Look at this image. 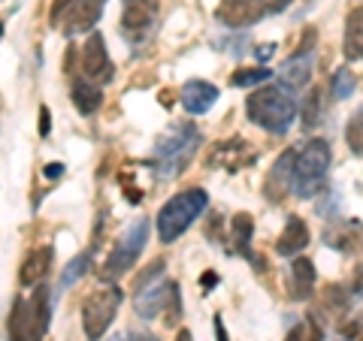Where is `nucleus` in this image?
Segmentation results:
<instances>
[{
	"label": "nucleus",
	"mask_w": 363,
	"mask_h": 341,
	"mask_svg": "<svg viewBox=\"0 0 363 341\" xmlns=\"http://www.w3.org/2000/svg\"><path fill=\"white\" fill-rule=\"evenodd\" d=\"M245 112L260 130L267 133H288L297 121V100H294V91L288 85H267L255 91L245 103Z\"/></svg>",
	"instance_id": "nucleus-1"
},
{
	"label": "nucleus",
	"mask_w": 363,
	"mask_h": 341,
	"mask_svg": "<svg viewBox=\"0 0 363 341\" xmlns=\"http://www.w3.org/2000/svg\"><path fill=\"white\" fill-rule=\"evenodd\" d=\"M327 169H330V142L312 139L294 151L291 161V193L303 200L318 197L327 187Z\"/></svg>",
	"instance_id": "nucleus-2"
},
{
	"label": "nucleus",
	"mask_w": 363,
	"mask_h": 341,
	"mask_svg": "<svg viewBox=\"0 0 363 341\" xmlns=\"http://www.w3.org/2000/svg\"><path fill=\"white\" fill-rule=\"evenodd\" d=\"M197 149H200V130L194 124H188V121L173 124L155 145L157 178H176L179 173H185V166L197 154Z\"/></svg>",
	"instance_id": "nucleus-3"
},
{
	"label": "nucleus",
	"mask_w": 363,
	"mask_h": 341,
	"mask_svg": "<svg viewBox=\"0 0 363 341\" xmlns=\"http://www.w3.org/2000/svg\"><path fill=\"white\" fill-rule=\"evenodd\" d=\"M52 320V293L37 284L30 296H16L9 311V341H43Z\"/></svg>",
	"instance_id": "nucleus-4"
},
{
	"label": "nucleus",
	"mask_w": 363,
	"mask_h": 341,
	"mask_svg": "<svg viewBox=\"0 0 363 341\" xmlns=\"http://www.w3.org/2000/svg\"><path fill=\"white\" fill-rule=\"evenodd\" d=\"M209 206V193L203 187H188L176 193L173 200L164 202V209L157 212V238L167 245H173L182 233H188V226L194 224Z\"/></svg>",
	"instance_id": "nucleus-5"
},
{
	"label": "nucleus",
	"mask_w": 363,
	"mask_h": 341,
	"mask_svg": "<svg viewBox=\"0 0 363 341\" xmlns=\"http://www.w3.org/2000/svg\"><path fill=\"white\" fill-rule=\"evenodd\" d=\"M145 242H149V221L130 224L128 230H124V236L116 242V248L109 251L104 269H100V278L104 281H118L121 275H128V272L136 266L140 254L145 251Z\"/></svg>",
	"instance_id": "nucleus-6"
},
{
	"label": "nucleus",
	"mask_w": 363,
	"mask_h": 341,
	"mask_svg": "<svg viewBox=\"0 0 363 341\" xmlns=\"http://www.w3.org/2000/svg\"><path fill=\"white\" fill-rule=\"evenodd\" d=\"M118 305H121V290L118 287L94 290L85 299V305H82V329H85L88 341H100L106 335L109 323L116 320V314H118Z\"/></svg>",
	"instance_id": "nucleus-7"
},
{
	"label": "nucleus",
	"mask_w": 363,
	"mask_h": 341,
	"mask_svg": "<svg viewBox=\"0 0 363 341\" xmlns=\"http://www.w3.org/2000/svg\"><path fill=\"white\" fill-rule=\"evenodd\" d=\"M121 33L130 42H143L155 28L157 18V0H121Z\"/></svg>",
	"instance_id": "nucleus-8"
},
{
	"label": "nucleus",
	"mask_w": 363,
	"mask_h": 341,
	"mask_svg": "<svg viewBox=\"0 0 363 341\" xmlns=\"http://www.w3.org/2000/svg\"><path fill=\"white\" fill-rule=\"evenodd\" d=\"M79 58H82V79L94 85H106L112 79V61H109V52H106V42L100 33H91L85 40L82 52H79Z\"/></svg>",
	"instance_id": "nucleus-9"
},
{
	"label": "nucleus",
	"mask_w": 363,
	"mask_h": 341,
	"mask_svg": "<svg viewBox=\"0 0 363 341\" xmlns=\"http://www.w3.org/2000/svg\"><path fill=\"white\" fill-rule=\"evenodd\" d=\"M104 6H106V0H73L61 21L64 33L67 37H76V33H82V30H91L100 21V16H104Z\"/></svg>",
	"instance_id": "nucleus-10"
},
{
	"label": "nucleus",
	"mask_w": 363,
	"mask_h": 341,
	"mask_svg": "<svg viewBox=\"0 0 363 341\" xmlns=\"http://www.w3.org/2000/svg\"><path fill=\"white\" fill-rule=\"evenodd\" d=\"M176 293V284L173 281H161V284H152V287H145L136 293V299H133V308L140 317H145V320H152V317L157 314H164L167 311V305H169V296Z\"/></svg>",
	"instance_id": "nucleus-11"
},
{
	"label": "nucleus",
	"mask_w": 363,
	"mask_h": 341,
	"mask_svg": "<svg viewBox=\"0 0 363 341\" xmlns=\"http://www.w3.org/2000/svg\"><path fill=\"white\" fill-rule=\"evenodd\" d=\"M215 103H218V88L212 82L194 79V82L182 85V109L191 112V115H203V112H209Z\"/></svg>",
	"instance_id": "nucleus-12"
},
{
	"label": "nucleus",
	"mask_w": 363,
	"mask_h": 341,
	"mask_svg": "<svg viewBox=\"0 0 363 341\" xmlns=\"http://www.w3.org/2000/svg\"><path fill=\"white\" fill-rule=\"evenodd\" d=\"M306 245H309V226H306L303 218L291 214L285 224V233H281L276 242V251H279V257H297V254H303Z\"/></svg>",
	"instance_id": "nucleus-13"
},
{
	"label": "nucleus",
	"mask_w": 363,
	"mask_h": 341,
	"mask_svg": "<svg viewBox=\"0 0 363 341\" xmlns=\"http://www.w3.org/2000/svg\"><path fill=\"white\" fill-rule=\"evenodd\" d=\"M52 260H55L52 245L37 248V251H33V254L25 260V266H21L18 281L25 284V287H37V284H43V278L52 272Z\"/></svg>",
	"instance_id": "nucleus-14"
},
{
	"label": "nucleus",
	"mask_w": 363,
	"mask_h": 341,
	"mask_svg": "<svg viewBox=\"0 0 363 341\" xmlns=\"http://www.w3.org/2000/svg\"><path fill=\"white\" fill-rule=\"evenodd\" d=\"M309 76H312V52H294L279 70L281 85H288L291 91L303 88L306 82H309Z\"/></svg>",
	"instance_id": "nucleus-15"
},
{
	"label": "nucleus",
	"mask_w": 363,
	"mask_h": 341,
	"mask_svg": "<svg viewBox=\"0 0 363 341\" xmlns=\"http://www.w3.org/2000/svg\"><path fill=\"white\" fill-rule=\"evenodd\" d=\"M70 97H73V106L79 115H94L104 106V91H100V85L88 82V79H76L70 88Z\"/></svg>",
	"instance_id": "nucleus-16"
},
{
	"label": "nucleus",
	"mask_w": 363,
	"mask_h": 341,
	"mask_svg": "<svg viewBox=\"0 0 363 341\" xmlns=\"http://www.w3.org/2000/svg\"><path fill=\"white\" fill-rule=\"evenodd\" d=\"M342 52L348 61H363V6H354L345 18Z\"/></svg>",
	"instance_id": "nucleus-17"
},
{
	"label": "nucleus",
	"mask_w": 363,
	"mask_h": 341,
	"mask_svg": "<svg viewBox=\"0 0 363 341\" xmlns=\"http://www.w3.org/2000/svg\"><path fill=\"white\" fill-rule=\"evenodd\" d=\"M315 290V263L312 260H294L291 263V296L294 299H309Z\"/></svg>",
	"instance_id": "nucleus-18"
},
{
	"label": "nucleus",
	"mask_w": 363,
	"mask_h": 341,
	"mask_svg": "<svg viewBox=\"0 0 363 341\" xmlns=\"http://www.w3.org/2000/svg\"><path fill=\"white\" fill-rule=\"evenodd\" d=\"M291 161H294V149L281 154L279 161H276V166H272V173L267 178L269 200H279V197H285V193L291 190Z\"/></svg>",
	"instance_id": "nucleus-19"
},
{
	"label": "nucleus",
	"mask_w": 363,
	"mask_h": 341,
	"mask_svg": "<svg viewBox=\"0 0 363 341\" xmlns=\"http://www.w3.org/2000/svg\"><path fill=\"white\" fill-rule=\"evenodd\" d=\"M321 115H324V97H321V88H312L309 94L303 97V112H300L303 130H315L318 124H321Z\"/></svg>",
	"instance_id": "nucleus-20"
},
{
	"label": "nucleus",
	"mask_w": 363,
	"mask_h": 341,
	"mask_svg": "<svg viewBox=\"0 0 363 341\" xmlns=\"http://www.w3.org/2000/svg\"><path fill=\"white\" fill-rule=\"evenodd\" d=\"M230 233H233V242H236V251H240L242 257H248V260H255V254H252V233H255V224H252V218L248 214H236V218L230 221Z\"/></svg>",
	"instance_id": "nucleus-21"
},
{
	"label": "nucleus",
	"mask_w": 363,
	"mask_h": 341,
	"mask_svg": "<svg viewBox=\"0 0 363 341\" xmlns=\"http://www.w3.org/2000/svg\"><path fill=\"white\" fill-rule=\"evenodd\" d=\"M324 338V329H321V323L315 320V317H306L303 323H297L288 333V338L285 341H321Z\"/></svg>",
	"instance_id": "nucleus-22"
},
{
	"label": "nucleus",
	"mask_w": 363,
	"mask_h": 341,
	"mask_svg": "<svg viewBox=\"0 0 363 341\" xmlns=\"http://www.w3.org/2000/svg\"><path fill=\"white\" fill-rule=\"evenodd\" d=\"M269 70L267 67H252V70H240V73H233L230 76V85L233 88H255L260 82H269Z\"/></svg>",
	"instance_id": "nucleus-23"
},
{
	"label": "nucleus",
	"mask_w": 363,
	"mask_h": 341,
	"mask_svg": "<svg viewBox=\"0 0 363 341\" xmlns=\"http://www.w3.org/2000/svg\"><path fill=\"white\" fill-rule=\"evenodd\" d=\"M88 266H91V254H88V251L79 254V257H73L70 263L64 266V272H61V287H70V284H76V281L88 272Z\"/></svg>",
	"instance_id": "nucleus-24"
},
{
	"label": "nucleus",
	"mask_w": 363,
	"mask_h": 341,
	"mask_svg": "<svg viewBox=\"0 0 363 341\" xmlns=\"http://www.w3.org/2000/svg\"><path fill=\"white\" fill-rule=\"evenodd\" d=\"M330 91H333L336 100L351 97V91H354V73H351L348 67H339V70L333 73V79H330Z\"/></svg>",
	"instance_id": "nucleus-25"
},
{
	"label": "nucleus",
	"mask_w": 363,
	"mask_h": 341,
	"mask_svg": "<svg viewBox=\"0 0 363 341\" xmlns=\"http://www.w3.org/2000/svg\"><path fill=\"white\" fill-rule=\"evenodd\" d=\"M345 139H348V149L354 154H363V109H357L351 115L348 127H345Z\"/></svg>",
	"instance_id": "nucleus-26"
},
{
	"label": "nucleus",
	"mask_w": 363,
	"mask_h": 341,
	"mask_svg": "<svg viewBox=\"0 0 363 341\" xmlns=\"http://www.w3.org/2000/svg\"><path fill=\"white\" fill-rule=\"evenodd\" d=\"M164 269H167V260H152V263L133 278V290L140 293V290H145V287H152V284L164 275Z\"/></svg>",
	"instance_id": "nucleus-27"
},
{
	"label": "nucleus",
	"mask_w": 363,
	"mask_h": 341,
	"mask_svg": "<svg viewBox=\"0 0 363 341\" xmlns=\"http://www.w3.org/2000/svg\"><path fill=\"white\" fill-rule=\"evenodd\" d=\"M260 4H264V13L272 16V13H285L291 6V0H260Z\"/></svg>",
	"instance_id": "nucleus-28"
},
{
	"label": "nucleus",
	"mask_w": 363,
	"mask_h": 341,
	"mask_svg": "<svg viewBox=\"0 0 363 341\" xmlns=\"http://www.w3.org/2000/svg\"><path fill=\"white\" fill-rule=\"evenodd\" d=\"M70 4H73V0H55V4H52V13H49L52 25H58V21H61V16L67 13V6H70Z\"/></svg>",
	"instance_id": "nucleus-29"
},
{
	"label": "nucleus",
	"mask_w": 363,
	"mask_h": 341,
	"mask_svg": "<svg viewBox=\"0 0 363 341\" xmlns=\"http://www.w3.org/2000/svg\"><path fill=\"white\" fill-rule=\"evenodd\" d=\"M109 341H157V338H155V335H149V333H133V335L118 333V335H109Z\"/></svg>",
	"instance_id": "nucleus-30"
},
{
	"label": "nucleus",
	"mask_w": 363,
	"mask_h": 341,
	"mask_svg": "<svg viewBox=\"0 0 363 341\" xmlns=\"http://www.w3.org/2000/svg\"><path fill=\"white\" fill-rule=\"evenodd\" d=\"M272 49H276V45H272V42H264V45H257V61H269L272 58Z\"/></svg>",
	"instance_id": "nucleus-31"
},
{
	"label": "nucleus",
	"mask_w": 363,
	"mask_h": 341,
	"mask_svg": "<svg viewBox=\"0 0 363 341\" xmlns=\"http://www.w3.org/2000/svg\"><path fill=\"white\" fill-rule=\"evenodd\" d=\"M64 163H49V166H45V178H61L64 175Z\"/></svg>",
	"instance_id": "nucleus-32"
},
{
	"label": "nucleus",
	"mask_w": 363,
	"mask_h": 341,
	"mask_svg": "<svg viewBox=\"0 0 363 341\" xmlns=\"http://www.w3.org/2000/svg\"><path fill=\"white\" fill-rule=\"evenodd\" d=\"M49 121H52V118H49V109H45V106H43V109H40V133H43V136H45V133H49V127H52V124H49Z\"/></svg>",
	"instance_id": "nucleus-33"
},
{
	"label": "nucleus",
	"mask_w": 363,
	"mask_h": 341,
	"mask_svg": "<svg viewBox=\"0 0 363 341\" xmlns=\"http://www.w3.org/2000/svg\"><path fill=\"white\" fill-rule=\"evenodd\" d=\"M215 335H218V341H227V333H224V320H221V317H215Z\"/></svg>",
	"instance_id": "nucleus-34"
},
{
	"label": "nucleus",
	"mask_w": 363,
	"mask_h": 341,
	"mask_svg": "<svg viewBox=\"0 0 363 341\" xmlns=\"http://www.w3.org/2000/svg\"><path fill=\"white\" fill-rule=\"evenodd\" d=\"M200 284H203V287H215V284H218V275H215V272H209V275L200 278Z\"/></svg>",
	"instance_id": "nucleus-35"
},
{
	"label": "nucleus",
	"mask_w": 363,
	"mask_h": 341,
	"mask_svg": "<svg viewBox=\"0 0 363 341\" xmlns=\"http://www.w3.org/2000/svg\"><path fill=\"white\" fill-rule=\"evenodd\" d=\"M176 341H194V335H191V329H182Z\"/></svg>",
	"instance_id": "nucleus-36"
},
{
	"label": "nucleus",
	"mask_w": 363,
	"mask_h": 341,
	"mask_svg": "<svg viewBox=\"0 0 363 341\" xmlns=\"http://www.w3.org/2000/svg\"><path fill=\"white\" fill-rule=\"evenodd\" d=\"M0 33H4V28H0Z\"/></svg>",
	"instance_id": "nucleus-37"
}]
</instances>
